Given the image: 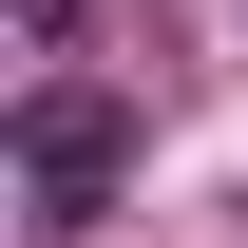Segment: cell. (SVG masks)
I'll return each instance as SVG.
<instances>
[{"label": "cell", "mask_w": 248, "mask_h": 248, "mask_svg": "<svg viewBox=\"0 0 248 248\" xmlns=\"http://www.w3.org/2000/svg\"><path fill=\"white\" fill-rule=\"evenodd\" d=\"M115 172H134V115H115L95 77H38V95H19V210H38V229H95Z\"/></svg>", "instance_id": "obj_1"}, {"label": "cell", "mask_w": 248, "mask_h": 248, "mask_svg": "<svg viewBox=\"0 0 248 248\" xmlns=\"http://www.w3.org/2000/svg\"><path fill=\"white\" fill-rule=\"evenodd\" d=\"M19 38H38V58H58V38H77V0H19Z\"/></svg>", "instance_id": "obj_2"}]
</instances>
